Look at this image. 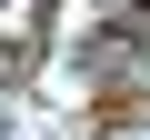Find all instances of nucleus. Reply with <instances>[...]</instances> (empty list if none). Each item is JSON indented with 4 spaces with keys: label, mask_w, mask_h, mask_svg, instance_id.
<instances>
[{
    "label": "nucleus",
    "mask_w": 150,
    "mask_h": 140,
    "mask_svg": "<svg viewBox=\"0 0 150 140\" xmlns=\"http://www.w3.org/2000/svg\"><path fill=\"white\" fill-rule=\"evenodd\" d=\"M110 140H150V130H110Z\"/></svg>",
    "instance_id": "obj_1"
}]
</instances>
